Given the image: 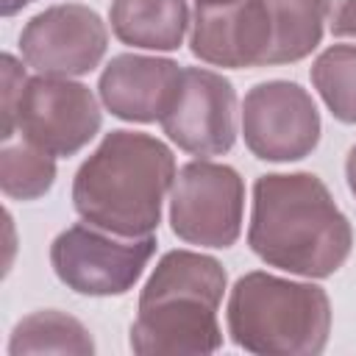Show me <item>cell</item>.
<instances>
[{"label": "cell", "instance_id": "2", "mask_svg": "<svg viewBox=\"0 0 356 356\" xmlns=\"http://www.w3.org/2000/svg\"><path fill=\"white\" fill-rule=\"evenodd\" d=\"M172 181L175 159L161 139L111 131L78 167L72 206L86 222L111 234L147 236L161 222V203Z\"/></svg>", "mask_w": 356, "mask_h": 356}, {"label": "cell", "instance_id": "11", "mask_svg": "<svg viewBox=\"0 0 356 356\" xmlns=\"http://www.w3.org/2000/svg\"><path fill=\"white\" fill-rule=\"evenodd\" d=\"M189 47L192 56L214 67H267L270 17L264 0L197 3Z\"/></svg>", "mask_w": 356, "mask_h": 356}, {"label": "cell", "instance_id": "15", "mask_svg": "<svg viewBox=\"0 0 356 356\" xmlns=\"http://www.w3.org/2000/svg\"><path fill=\"white\" fill-rule=\"evenodd\" d=\"M11 356L22 353H72V356H92L95 342L81 320L72 314L47 309V312H33L22 317L8 342Z\"/></svg>", "mask_w": 356, "mask_h": 356}, {"label": "cell", "instance_id": "3", "mask_svg": "<svg viewBox=\"0 0 356 356\" xmlns=\"http://www.w3.org/2000/svg\"><path fill=\"white\" fill-rule=\"evenodd\" d=\"M225 292V270L195 250H170L159 259L139 295L131 325V350L139 356L214 353L222 345L217 309Z\"/></svg>", "mask_w": 356, "mask_h": 356}, {"label": "cell", "instance_id": "14", "mask_svg": "<svg viewBox=\"0 0 356 356\" xmlns=\"http://www.w3.org/2000/svg\"><path fill=\"white\" fill-rule=\"evenodd\" d=\"M264 6L270 17L267 67L300 61L320 44L325 22L323 0H264Z\"/></svg>", "mask_w": 356, "mask_h": 356}, {"label": "cell", "instance_id": "8", "mask_svg": "<svg viewBox=\"0 0 356 356\" xmlns=\"http://www.w3.org/2000/svg\"><path fill=\"white\" fill-rule=\"evenodd\" d=\"M17 128L31 145L53 156H72L100 131V106L89 86L39 75L22 86Z\"/></svg>", "mask_w": 356, "mask_h": 356}, {"label": "cell", "instance_id": "22", "mask_svg": "<svg viewBox=\"0 0 356 356\" xmlns=\"http://www.w3.org/2000/svg\"><path fill=\"white\" fill-rule=\"evenodd\" d=\"M195 3H231V0H195Z\"/></svg>", "mask_w": 356, "mask_h": 356}, {"label": "cell", "instance_id": "21", "mask_svg": "<svg viewBox=\"0 0 356 356\" xmlns=\"http://www.w3.org/2000/svg\"><path fill=\"white\" fill-rule=\"evenodd\" d=\"M28 3H33V0H0V11H3V17H11L19 8H25Z\"/></svg>", "mask_w": 356, "mask_h": 356}, {"label": "cell", "instance_id": "17", "mask_svg": "<svg viewBox=\"0 0 356 356\" xmlns=\"http://www.w3.org/2000/svg\"><path fill=\"white\" fill-rule=\"evenodd\" d=\"M312 81L328 111L348 125H356V47L334 44L323 50L312 67Z\"/></svg>", "mask_w": 356, "mask_h": 356}, {"label": "cell", "instance_id": "6", "mask_svg": "<svg viewBox=\"0 0 356 356\" xmlns=\"http://www.w3.org/2000/svg\"><path fill=\"white\" fill-rule=\"evenodd\" d=\"M245 184L228 164L189 161L170 192L172 234L200 248H231L242 231Z\"/></svg>", "mask_w": 356, "mask_h": 356}, {"label": "cell", "instance_id": "16", "mask_svg": "<svg viewBox=\"0 0 356 356\" xmlns=\"http://www.w3.org/2000/svg\"><path fill=\"white\" fill-rule=\"evenodd\" d=\"M56 178L53 153L31 145L28 139L6 145L0 153V186L11 200H36L42 197Z\"/></svg>", "mask_w": 356, "mask_h": 356}, {"label": "cell", "instance_id": "10", "mask_svg": "<svg viewBox=\"0 0 356 356\" xmlns=\"http://www.w3.org/2000/svg\"><path fill=\"white\" fill-rule=\"evenodd\" d=\"M159 122L181 150L222 156L236 139V92L220 72L189 67L181 72L175 97Z\"/></svg>", "mask_w": 356, "mask_h": 356}, {"label": "cell", "instance_id": "5", "mask_svg": "<svg viewBox=\"0 0 356 356\" xmlns=\"http://www.w3.org/2000/svg\"><path fill=\"white\" fill-rule=\"evenodd\" d=\"M156 236H120L92 222L61 231L50 245V264L67 289L92 298L125 295L145 273Z\"/></svg>", "mask_w": 356, "mask_h": 356}, {"label": "cell", "instance_id": "18", "mask_svg": "<svg viewBox=\"0 0 356 356\" xmlns=\"http://www.w3.org/2000/svg\"><path fill=\"white\" fill-rule=\"evenodd\" d=\"M0 70H3V139L8 142L14 128H17V106H19V97H22V86H25V70L17 64L14 56L3 53L0 58Z\"/></svg>", "mask_w": 356, "mask_h": 356}, {"label": "cell", "instance_id": "13", "mask_svg": "<svg viewBox=\"0 0 356 356\" xmlns=\"http://www.w3.org/2000/svg\"><path fill=\"white\" fill-rule=\"evenodd\" d=\"M111 31L122 44L145 50H175L189 25L186 0H114Z\"/></svg>", "mask_w": 356, "mask_h": 356}, {"label": "cell", "instance_id": "7", "mask_svg": "<svg viewBox=\"0 0 356 356\" xmlns=\"http://www.w3.org/2000/svg\"><path fill=\"white\" fill-rule=\"evenodd\" d=\"M242 136L261 161H298L320 142V111L303 86L264 81L245 95Z\"/></svg>", "mask_w": 356, "mask_h": 356}, {"label": "cell", "instance_id": "12", "mask_svg": "<svg viewBox=\"0 0 356 356\" xmlns=\"http://www.w3.org/2000/svg\"><path fill=\"white\" fill-rule=\"evenodd\" d=\"M181 67L170 58L122 53L114 56L100 75V100L103 106L128 122H156L170 108Z\"/></svg>", "mask_w": 356, "mask_h": 356}, {"label": "cell", "instance_id": "4", "mask_svg": "<svg viewBox=\"0 0 356 356\" xmlns=\"http://www.w3.org/2000/svg\"><path fill=\"white\" fill-rule=\"evenodd\" d=\"M225 317L231 339L261 356H317L331 331L325 289L259 270L234 284Z\"/></svg>", "mask_w": 356, "mask_h": 356}, {"label": "cell", "instance_id": "20", "mask_svg": "<svg viewBox=\"0 0 356 356\" xmlns=\"http://www.w3.org/2000/svg\"><path fill=\"white\" fill-rule=\"evenodd\" d=\"M345 175H348V186H350V192H353V197H356V145H353V147H350V153H348Z\"/></svg>", "mask_w": 356, "mask_h": 356}, {"label": "cell", "instance_id": "9", "mask_svg": "<svg viewBox=\"0 0 356 356\" xmlns=\"http://www.w3.org/2000/svg\"><path fill=\"white\" fill-rule=\"evenodd\" d=\"M108 44L97 11L81 3H61L39 11L19 33V50L39 75L72 78L92 72Z\"/></svg>", "mask_w": 356, "mask_h": 356}, {"label": "cell", "instance_id": "1", "mask_svg": "<svg viewBox=\"0 0 356 356\" xmlns=\"http://www.w3.org/2000/svg\"><path fill=\"white\" fill-rule=\"evenodd\" d=\"M248 245L270 267L328 278L350 256L353 228L317 175L273 172L253 184Z\"/></svg>", "mask_w": 356, "mask_h": 356}, {"label": "cell", "instance_id": "19", "mask_svg": "<svg viewBox=\"0 0 356 356\" xmlns=\"http://www.w3.org/2000/svg\"><path fill=\"white\" fill-rule=\"evenodd\" d=\"M334 36H356V0H323Z\"/></svg>", "mask_w": 356, "mask_h": 356}]
</instances>
